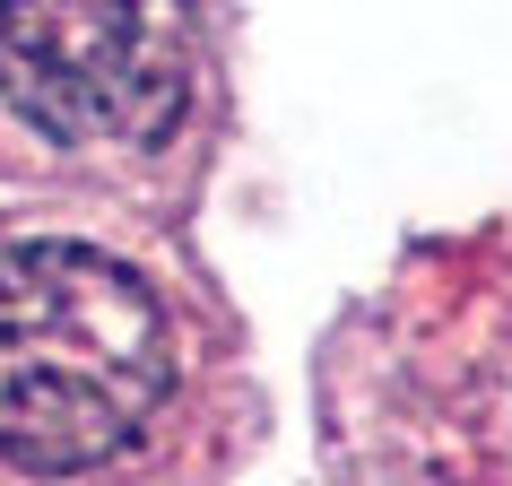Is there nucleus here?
<instances>
[{
	"label": "nucleus",
	"mask_w": 512,
	"mask_h": 486,
	"mask_svg": "<svg viewBox=\"0 0 512 486\" xmlns=\"http://www.w3.org/2000/svg\"><path fill=\"white\" fill-rule=\"evenodd\" d=\"M191 79V0H0V96L61 148H157Z\"/></svg>",
	"instance_id": "obj_2"
},
{
	"label": "nucleus",
	"mask_w": 512,
	"mask_h": 486,
	"mask_svg": "<svg viewBox=\"0 0 512 486\" xmlns=\"http://www.w3.org/2000/svg\"><path fill=\"white\" fill-rule=\"evenodd\" d=\"M174 313L131 261L79 235L0 243V460L87 478L174 408Z\"/></svg>",
	"instance_id": "obj_1"
}]
</instances>
